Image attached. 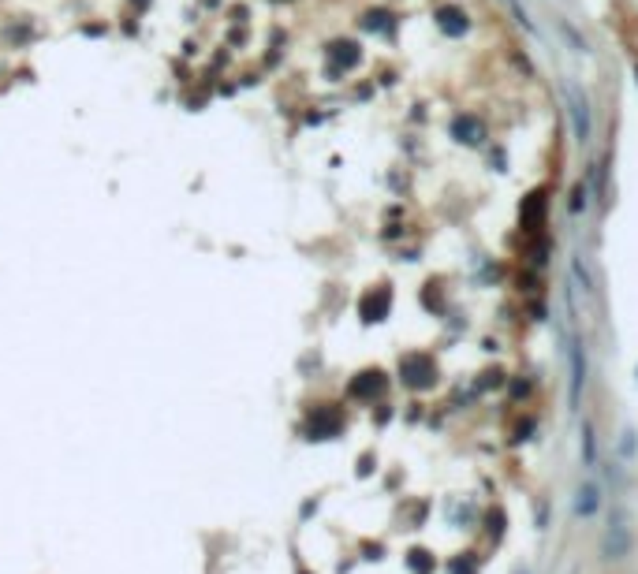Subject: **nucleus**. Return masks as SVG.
<instances>
[{
    "mask_svg": "<svg viewBox=\"0 0 638 574\" xmlns=\"http://www.w3.org/2000/svg\"><path fill=\"white\" fill-rule=\"evenodd\" d=\"M385 19H388L385 12H370V15H366V30H388Z\"/></svg>",
    "mask_w": 638,
    "mask_h": 574,
    "instance_id": "12",
    "label": "nucleus"
},
{
    "mask_svg": "<svg viewBox=\"0 0 638 574\" xmlns=\"http://www.w3.org/2000/svg\"><path fill=\"white\" fill-rule=\"evenodd\" d=\"M403 377H407V384H429V377H433V362H429L426 354H407V358H403Z\"/></svg>",
    "mask_w": 638,
    "mask_h": 574,
    "instance_id": "5",
    "label": "nucleus"
},
{
    "mask_svg": "<svg viewBox=\"0 0 638 574\" xmlns=\"http://www.w3.org/2000/svg\"><path fill=\"white\" fill-rule=\"evenodd\" d=\"M542 216H545V194L537 190V194H530V198L523 202V224L534 227L537 220H542Z\"/></svg>",
    "mask_w": 638,
    "mask_h": 574,
    "instance_id": "10",
    "label": "nucleus"
},
{
    "mask_svg": "<svg viewBox=\"0 0 638 574\" xmlns=\"http://www.w3.org/2000/svg\"><path fill=\"white\" fill-rule=\"evenodd\" d=\"M437 27L445 30L448 38H459L463 30H467V12H463V8H452V4L437 8Z\"/></svg>",
    "mask_w": 638,
    "mask_h": 574,
    "instance_id": "6",
    "label": "nucleus"
},
{
    "mask_svg": "<svg viewBox=\"0 0 638 574\" xmlns=\"http://www.w3.org/2000/svg\"><path fill=\"white\" fill-rule=\"evenodd\" d=\"M582 205H586V190H582V187H575V202H571V209H575V213H579V209H582Z\"/></svg>",
    "mask_w": 638,
    "mask_h": 574,
    "instance_id": "13",
    "label": "nucleus"
},
{
    "mask_svg": "<svg viewBox=\"0 0 638 574\" xmlns=\"http://www.w3.org/2000/svg\"><path fill=\"white\" fill-rule=\"evenodd\" d=\"M582 462H586V467H593V462H598V437H593L590 421L582 425Z\"/></svg>",
    "mask_w": 638,
    "mask_h": 574,
    "instance_id": "11",
    "label": "nucleus"
},
{
    "mask_svg": "<svg viewBox=\"0 0 638 574\" xmlns=\"http://www.w3.org/2000/svg\"><path fill=\"white\" fill-rule=\"evenodd\" d=\"M452 135H456V142H467V146H478L485 138V123L478 116H456V123H452Z\"/></svg>",
    "mask_w": 638,
    "mask_h": 574,
    "instance_id": "3",
    "label": "nucleus"
},
{
    "mask_svg": "<svg viewBox=\"0 0 638 574\" xmlns=\"http://www.w3.org/2000/svg\"><path fill=\"white\" fill-rule=\"evenodd\" d=\"M381 392H385V377L381 373H362L359 381L351 384V395H359V399H373Z\"/></svg>",
    "mask_w": 638,
    "mask_h": 574,
    "instance_id": "8",
    "label": "nucleus"
},
{
    "mask_svg": "<svg viewBox=\"0 0 638 574\" xmlns=\"http://www.w3.org/2000/svg\"><path fill=\"white\" fill-rule=\"evenodd\" d=\"M359 60H362V52H359V45H355V41H332V45H329V63H332V75H343V71H351Z\"/></svg>",
    "mask_w": 638,
    "mask_h": 574,
    "instance_id": "1",
    "label": "nucleus"
},
{
    "mask_svg": "<svg viewBox=\"0 0 638 574\" xmlns=\"http://www.w3.org/2000/svg\"><path fill=\"white\" fill-rule=\"evenodd\" d=\"M388 306H392V295H388V287H377V291H370V295L362 299V317L366 321H381L385 313H388Z\"/></svg>",
    "mask_w": 638,
    "mask_h": 574,
    "instance_id": "7",
    "label": "nucleus"
},
{
    "mask_svg": "<svg viewBox=\"0 0 638 574\" xmlns=\"http://www.w3.org/2000/svg\"><path fill=\"white\" fill-rule=\"evenodd\" d=\"M340 425H343V418H340V410H313L310 414V421H306V432L310 437H332V432H340Z\"/></svg>",
    "mask_w": 638,
    "mask_h": 574,
    "instance_id": "2",
    "label": "nucleus"
},
{
    "mask_svg": "<svg viewBox=\"0 0 638 574\" xmlns=\"http://www.w3.org/2000/svg\"><path fill=\"white\" fill-rule=\"evenodd\" d=\"M593 511H598V485H582V489L575 492V515H582V518H590Z\"/></svg>",
    "mask_w": 638,
    "mask_h": 574,
    "instance_id": "9",
    "label": "nucleus"
},
{
    "mask_svg": "<svg viewBox=\"0 0 638 574\" xmlns=\"http://www.w3.org/2000/svg\"><path fill=\"white\" fill-rule=\"evenodd\" d=\"M627 548H631V534H627L623 518H616L612 529H609V537H604V556H609V559H623Z\"/></svg>",
    "mask_w": 638,
    "mask_h": 574,
    "instance_id": "4",
    "label": "nucleus"
}]
</instances>
